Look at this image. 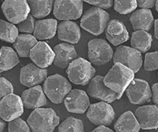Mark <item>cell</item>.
I'll list each match as a JSON object with an SVG mask.
<instances>
[{
    "label": "cell",
    "mask_w": 158,
    "mask_h": 132,
    "mask_svg": "<svg viewBox=\"0 0 158 132\" xmlns=\"http://www.w3.org/2000/svg\"><path fill=\"white\" fill-rule=\"evenodd\" d=\"M30 8L31 15L34 18L40 20L45 18L51 13L53 6V1H36V0H29L27 1Z\"/></svg>",
    "instance_id": "28"
},
{
    "label": "cell",
    "mask_w": 158,
    "mask_h": 132,
    "mask_svg": "<svg viewBox=\"0 0 158 132\" xmlns=\"http://www.w3.org/2000/svg\"><path fill=\"white\" fill-rule=\"evenodd\" d=\"M67 110L71 113L83 114L89 107V99L87 93L81 89H73L64 100Z\"/></svg>",
    "instance_id": "15"
},
{
    "label": "cell",
    "mask_w": 158,
    "mask_h": 132,
    "mask_svg": "<svg viewBox=\"0 0 158 132\" xmlns=\"http://www.w3.org/2000/svg\"><path fill=\"white\" fill-rule=\"evenodd\" d=\"M58 28L57 21L53 18L42 19L36 22L33 36L36 40H48L56 34Z\"/></svg>",
    "instance_id": "23"
},
{
    "label": "cell",
    "mask_w": 158,
    "mask_h": 132,
    "mask_svg": "<svg viewBox=\"0 0 158 132\" xmlns=\"http://www.w3.org/2000/svg\"><path fill=\"white\" fill-rule=\"evenodd\" d=\"M4 16L10 23L19 24L28 18L30 8L25 0H6L2 4Z\"/></svg>",
    "instance_id": "8"
},
{
    "label": "cell",
    "mask_w": 158,
    "mask_h": 132,
    "mask_svg": "<svg viewBox=\"0 0 158 132\" xmlns=\"http://www.w3.org/2000/svg\"><path fill=\"white\" fill-rule=\"evenodd\" d=\"M14 93V87L10 81L5 78L0 77V101L5 97Z\"/></svg>",
    "instance_id": "35"
},
{
    "label": "cell",
    "mask_w": 158,
    "mask_h": 132,
    "mask_svg": "<svg viewBox=\"0 0 158 132\" xmlns=\"http://www.w3.org/2000/svg\"><path fill=\"white\" fill-rule=\"evenodd\" d=\"M144 68L147 71L158 70V52H149L145 56Z\"/></svg>",
    "instance_id": "33"
},
{
    "label": "cell",
    "mask_w": 158,
    "mask_h": 132,
    "mask_svg": "<svg viewBox=\"0 0 158 132\" xmlns=\"http://www.w3.org/2000/svg\"><path fill=\"white\" fill-rule=\"evenodd\" d=\"M156 1L155 0H149V1H143V0H138L137 1L138 6H139L142 9H148L153 7L156 6Z\"/></svg>",
    "instance_id": "37"
},
{
    "label": "cell",
    "mask_w": 158,
    "mask_h": 132,
    "mask_svg": "<svg viewBox=\"0 0 158 132\" xmlns=\"http://www.w3.org/2000/svg\"><path fill=\"white\" fill-rule=\"evenodd\" d=\"M134 79L135 73L131 69L120 64H115L104 78V82L110 89L123 95Z\"/></svg>",
    "instance_id": "1"
},
{
    "label": "cell",
    "mask_w": 158,
    "mask_h": 132,
    "mask_svg": "<svg viewBox=\"0 0 158 132\" xmlns=\"http://www.w3.org/2000/svg\"><path fill=\"white\" fill-rule=\"evenodd\" d=\"M9 132H31V129L29 124L21 118L9 122L8 124Z\"/></svg>",
    "instance_id": "32"
},
{
    "label": "cell",
    "mask_w": 158,
    "mask_h": 132,
    "mask_svg": "<svg viewBox=\"0 0 158 132\" xmlns=\"http://www.w3.org/2000/svg\"><path fill=\"white\" fill-rule=\"evenodd\" d=\"M32 132H53L59 123V117L52 109H36L27 120Z\"/></svg>",
    "instance_id": "2"
},
{
    "label": "cell",
    "mask_w": 158,
    "mask_h": 132,
    "mask_svg": "<svg viewBox=\"0 0 158 132\" xmlns=\"http://www.w3.org/2000/svg\"><path fill=\"white\" fill-rule=\"evenodd\" d=\"M113 50L105 40L94 39L88 43V57L94 65L106 64L113 58Z\"/></svg>",
    "instance_id": "6"
},
{
    "label": "cell",
    "mask_w": 158,
    "mask_h": 132,
    "mask_svg": "<svg viewBox=\"0 0 158 132\" xmlns=\"http://www.w3.org/2000/svg\"><path fill=\"white\" fill-rule=\"evenodd\" d=\"M54 64L59 68H67L77 58L75 47L67 43H61L55 46Z\"/></svg>",
    "instance_id": "19"
},
{
    "label": "cell",
    "mask_w": 158,
    "mask_h": 132,
    "mask_svg": "<svg viewBox=\"0 0 158 132\" xmlns=\"http://www.w3.org/2000/svg\"><path fill=\"white\" fill-rule=\"evenodd\" d=\"M84 2L95 6L96 7L101 9H109L114 4V1L111 0H85Z\"/></svg>",
    "instance_id": "36"
},
{
    "label": "cell",
    "mask_w": 158,
    "mask_h": 132,
    "mask_svg": "<svg viewBox=\"0 0 158 132\" xmlns=\"http://www.w3.org/2000/svg\"><path fill=\"white\" fill-rule=\"evenodd\" d=\"M108 12L101 8L94 7L87 10L81 19V27L93 35L98 36L103 33L109 22Z\"/></svg>",
    "instance_id": "4"
},
{
    "label": "cell",
    "mask_w": 158,
    "mask_h": 132,
    "mask_svg": "<svg viewBox=\"0 0 158 132\" xmlns=\"http://www.w3.org/2000/svg\"><path fill=\"white\" fill-rule=\"evenodd\" d=\"M114 64H120L131 69L134 73L139 71L142 65L140 52L128 46H118L113 55Z\"/></svg>",
    "instance_id": "7"
},
{
    "label": "cell",
    "mask_w": 158,
    "mask_h": 132,
    "mask_svg": "<svg viewBox=\"0 0 158 132\" xmlns=\"http://www.w3.org/2000/svg\"><path fill=\"white\" fill-rule=\"evenodd\" d=\"M130 102L133 105H143L151 101L152 90L145 80L134 79L126 90Z\"/></svg>",
    "instance_id": "12"
},
{
    "label": "cell",
    "mask_w": 158,
    "mask_h": 132,
    "mask_svg": "<svg viewBox=\"0 0 158 132\" xmlns=\"http://www.w3.org/2000/svg\"><path fill=\"white\" fill-rule=\"evenodd\" d=\"M59 132H85L84 124L81 119L68 117L59 126Z\"/></svg>",
    "instance_id": "30"
},
{
    "label": "cell",
    "mask_w": 158,
    "mask_h": 132,
    "mask_svg": "<svg viewBox=\"0 0 158 132\" xmlns=\"http://www.w3.org/2000/svg\"><path fill=\"white\" fill-rule=\"evenodd\" d=\"M115 116L113 108L106 102L90 105L87 112V117L93 124L97 126H108Z\"/></svg>",
    "instance_id": "9"
},
{
    "label": "cell",
    "mask_w": 158,
    "mask_h": 132,
    "mask_svg": "<svg viewBox=\"0 0 158 132\" xmlns=\"http://www.w3.org/2000/svg\"><path fill=\"white\" fill-rule=\"evenodd\" d=\"M69 80L76 85H85L90 82L96 74L91 63L83 58H77L67 69Z\"/></svg>",
    "instance_id": "5"
},
{
    "label": "cell",
    "mask_w": 158,
    "mask_h": 132,
    "mask_svg": "<svg viewBox=\"0 0 158 132\" xmlns=\"http://www.w3.org/2000/svg\"><path fill=\"white\" fill-rule=\"evenodd\" d=\"M18 35V29L14 24L6 21L0 20V40L14 43Z\"/></svg>",
    "instance_id": "29"
},
{
    "label": "cell",
    "mask_w": 158,
    "mask_h": 132,
    "mask_svg": "<svg viewBox=\"0 0 158 132\" xmlns=\"http://www.w3.org/2000/svg\"><path fill=\"white\" fill-rule=\"evenodd\" d=\"M16 52L10 47L3 46L0 49V73L7 71L19 64Z\"/></svg>",
    "instance_id": "26"
},
{
    "label": "cell",
    "mask_w": 158,
    "mask_h": 132,
    "mask_svg": "<svg viewBox=\"0 0 158 132\" xmlns=\"http://www.w3.org/2000/svg\"><path fill=\"white\" fill-rule=\"evenodd\" d=\"M48 78L47 69L40 68L35 64H29L20 71V81L29 88L40 85Z\"/></svg>",
    "instance_id": "14"
},
{
    "label": "cell",
    "mask_w": 158,
    "mask_h": 132,
    "mask_svg": "<svg viewBox=\"0 0 158 132\" xmlns=\"http://www.w3.org/2000/svg\"><path fill=\"white\" fill-rule=\"evenodd\" d=\"M92 132H115V131H113L112 130L108 128V127H105V126H100V127L94 129Z\"/></svg>",
    "instance_id": "39"
},
{
    "label": "cell",
    "mask_w": 158,
    "mask_h": 132,
    "mask_svg": "<svg viewBox=\"0 0 158 132\" xmlns=\"http://www.w3.org/2000/svg\"><path fill=\"white\" fill-rule=\"evenodd\" d=\"M154 36L158 40V19L154 22Z\"/></svg>",
    "instance_id": "40"
},
{
    "label": "cell",
    "mask_w": 158,
    "mask_h": 132,
    "mask_svg": "<svg viewBox=\"0 0 158 132\" xmlns=\"http://www.w3.org/2000/svg\"><path fill=\"white\" fill-rule=\"evenodd\" d=\"M135 117L143 130L158 128V106L145 105L135 111Z\"/></svg>",
    "instance_id": "17"
},
{
    "label": "cell",
    "mask_w": 158,
    "mask_h": 132,
    "mask_svg": "<svg viewBox=\"0 0 158 132\" xmlns=\"http://www.w3.org/2000/svg\"><path fill=\"white\" fill-rule=\"evenodd\" d=\"M38 43L37 40L31 34H20L16 41L14 43V47L16 52L22 58H28L30 52Z\"/></svg>",
    "instance_id": "25"
},
{
    "label": "cell",
    "mask_w": 158,
    "mask_h": 132,
    "mask_svg": "<svg viewBox=\"0 0 158 132\" xmlns=\"http://www.w3.org/2000/svg\"><path fill=\"white\" fill-rule=\"evenodd\" d=\"M130 21L134 30L147 31L153 27V15L152 11L148 9H140L135 11L130 17Z\"/></svg>",
    "instance_id": "22"
},
{
    "label": "cell",
    "mask_w": 158,
    "mask_h": 132,
    "mask_svg": "<svg viewBox=\"0 0 158 132\" xmlns=\"http://www.w3.org/2000/svg\"><path fill=\"white\" fill-rule=\"evenodd\" d=\"M6 127V123L2 118L0 117V132H2Z\"/></svg>",
    "instance_id": "41"
},
{
    "label": "cell",
    "mask_w": 158,
    "mask_h": 132,
    "mask_svg": "<svg viewBox=\"0 0 158 132\" xmlns=\"http://www.w3.org/2000/svg\"><path fill=\"white\" fill-rule=\"evenodd\" d=\"M114 127L116 132H139L141 128L135 116L130 111L119 116Z\"/></svg>",
    "instance_id": "24"
},
{
    "label": "cell",
    "mask_w": 158,
    "mask_h": 132,
    "mask_svg": "<svg viewBox=\"0 0 158 132\" xmlns=\"http://www.w3.org/2000/svg\"><path fill=\"white\" fill-rule=\"evenodd\" d=\"M43 90L52 103L61 104L72 90V86L67 78L61 74H56L45 80Z\"/></svg>",
    "instance_id": "3"
},
{
    "label": "cell",
    "mask_w": 158,
    "mask_h": 132,
    "mask_svg": "<svg viewBox=\"0 0 158 132\" xmlns=\"http://www.w3.org/2000/svg\"><path fill=\"white\" fill-rule=\"evenodd\" d=\"M55 52L46 42L40 41L30 52V59L40 68L45 69L55 60Z\"/></svg>",
    "instance_id": "16"
},
{
    "label": "cell",
    "mask_w": 158,
    "mask_h": 132,
    "mask_svg": "<svg viewBox=\"0 0 158 132\" xmlns=\"http://www.w3.org/2000/svg\"><path fill=\"white\" fill-rule=\"evenodd\" d=\"M35 25H36V20H35L34 17L29 14L24 22L18 24L17 28H18V31L22 32V33L30 34V33H34Z\"/></svg>",
    "instance_id": "34"
},
{
    "label": "cell",
    "mask_w": 158,
    "mask_h": 132,
    "mask_svg": "<svg viewBox=\"0 0 158 132\" xmlns=\"http://www.w3.org/2000/svg\"><path fill=\"white\" fill-rule=\"evenodd\" d=\"M82 1H54L53 14L59 20L70 21L76 20L82 15Z\"/></svg>",
    "instance_id": "10"
},
{
    "label": "cell",
    "mask_w": 158,
    "mask_h": 132,
    "mask_svg": "<svg viewBox=\"0 0 158 132\" xmlns=\"http://www.w3.org/2000/svg\"><path fill=\"white\" fill-rule=\"evenodd\" d=\"M153 38L151 34L146 31H135L131 39V47L140 52H146L151 48Z\"/></svg>",
    "instance_id": "27"
},
{
    "label": "cell",
    "mask_w": 158,
    "mask_h": 132,
    "mask_svg": "<svg viewBox=\"0 0 158 132\" xmlns=\"http://www.w3.org/2000/svg\"><path fill=\"white\" fill-rule=\"evenodd\" d=\"M58 38L70 43H77L81 38V30L77 24L71 21H64L57 28Z\"/></svg>",
    "instance_id": "21"
},
{
    "label": "cell",
    "mask_w": 158,
    "mask_h": 132,
    "mask_svg": "<svg viewBox=\"0 0 158 132\" xmlns=\"http://www.w3.org/2000/svg\"><path fill=\"white\" fill-rule=\"evenodd\" d=\"M106 37L114 46H118L129 39V33L126 26L121 21L111 20L105 29Z\"/></svg>",
    "instance_id": "20"
},
{
    "label": "cell",
    "mask_w": 158,
    "mask_h": 132,
    "mask_svg": "<svg viewBox=\"0 0 158 132\" xmlns=\"http://www.w3.org/2000/svg\"><path fill=\"white\" fill-rule=\"evenodd\" d=\"M152 99L156 106H158V83L153 84L152 86Z\"/></svg>",
    "instance_id": "38"
},
{
    "label": "cell",
    "mask_w": 158,
    "mask_h": 132,
    "mask_svg": "<svg viewBox=\"0 0 158 132\" xmlns=\"http://www.w3.org/2000/svg\"><path fill=\"white\" fill-rule=\"evenodd\" d=\"M22 101L24 107L28 109H36L47 105V97L40 85L29 88L22 94Z\"/></svg>",
    "instance_id": "18"
},
{
    "label": "cell",
    "mask_w": 158,
    "mask_h": 132,
    "mask_svg": "<svg viewBox=\"0 0 158 132\" xmlns=\"http://www.w3.org/2000/svg\"><path fill=\"white\" fill-rule=\"evenodd\" d=\"M24 105L22 98L16 94H10L0 101V117L6 122L20 118L23 114Z\"/></svg>",
    "instance_id": "11"
},
{
    "label": "cell",
    "mask_w": 158,
    "mask_h": 132,
    "mask_svg": "<svg viewBox=\"0 0 158 132\" xmlns=\"http://www.w3.org/2000/svg\"><path fill=\"white\" fill-rule=\"evenodd\" d=\"M87 93L92 97L101 100L107 103H111L115 100L120 99L123 96L107 87L104 82V78L101 75H97L90 81Z\"/></svg>",
    "instance_id": "13"
},
{
    "label": "cell",
    "mask_w": 158,
    "mask_h": 132,
    "mask_svg": "<svg viewBox=\"0 0 158 132\" xmlns=\"http://www.w3.org/2000/svg\"><path fill=\"white\" fill-rule=\"evenodd\" d=\"M138 6L137 1L129 0V1H122L115 0L114 1V10L121 14H128L132 13Z\"/></svg>",
    "instance_id": "31"
},
{
    "label": "cell",
    "mask_w": 158,
    "mask_h": 132,
    "mask_svg": "<svg viewBox=\"0 0 158 132\" xmlns=\"http://www.w3.org/2000/svg\"><path fill=\"white\" fill-rule=\"evenodd\" d=\"M156 6V11H157V12H158V1H156V6Z\"/></svg>",
    "instance_id": "42"
}]
</instances>
